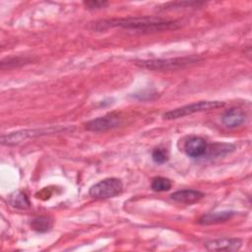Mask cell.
Masks as SVG:
<instances>
[{"instance_id":"4fadbf2b","label":"cell","mask_w":252,"mask_h":252,"mask_svg":"<svg viewBox=\"0 0 252 252\" xmlns=\"http://www.w3.org/2000/svg\"><path fill=\"white\" fill-rule=\"evenodd\" d=\"M9 203L12 207L21 210H26L31 207V202L28 196L22 191H17L11 194L9 197Z\"/></svg>"},{"instance_id":"9a60e30c","label":"cell","mask_w":252,"mask_h":252,"mask_svg":"<svg viewBox=\"0 0 252 252\" xmlns=\"http://www.w3.org/2000/svg\"><path fill=\"white\" fill-rule=\"evenodd\" d=\"M171 186H172L171 180L166 177H161V176L155 177L152 180V184H151L152 189L156 192L168 191L171 188Z\"/></svg>"},{"instance_id":"8992f818","label":"cell","mask_w":252,"mask_h":252,"mask_svg":"<svg viewBox=\"0 0 252 252\" xmlns=\"http://www.w3.org/2000/svg\"><path fill=\"white\" fill-rule=\"evenodd\" d=\"M122 123V117L117 112H110L96 117L86 123V129L92 132H104L118 127Z\"/></svg>"},{"instance_id":"277c9868","label":"cell","mask_w":252,"mask_h":252,"mask_svg":"<svg viewBox=\"0 0 252 252\" xmlns=\"http://www.w3.org/2000/svg\"><path fill=\"white\" fill-rule=\"evenodd\" d=\"M224 103L222 101H217V100H202L193 102L190 104L183 105L181 107L169 110L162 114V118L166 120H173L178 119L187 115H191L196 112H202L207 111L210 109H215L219 107H222Z\"/></svg>"},{"instance_id":"5b68a950","label":"cell","mask_w":252,"mask_h":252,"mask_svg":"<svg viewBox=\"0 0 252 252\" xmlns=\"http://www.w3.org/2000/svg\"><path fill=\"white\" fill-rule=\"evenodd\" d=\"M123 191V183L119 178L108 177L104 178L97 183L94 184L90 190L89 194L94 199L104 200L113 198Z\"/></svg>"},{"instance_id":"ba28073f","label":"cell","mask_w":252,"mask_h":252,"mask_svg":"<svg viewBox=\"0 0 252 252\" xmlns=\"http://www.w3.org/2000/svg\"><path fill=\"white\" fill-rule=\"evenodd\" d=\"M207 146L208 144L204 138L199 136H192L185 142L184 151L188 157L192 158H198L205 156Z\"/></svg>"},{"instance_id":"3957f363","label":"cell","mask_w":252,"mask_h":252,"mask_svg":"<svg viewBox=\"0 0 252 252\" xmlns=\"http://www.w3.org/2000/svg\"><path fill=\"white\" fill-rule=\"evenodd\" d=\"M68 127H60V126H50L48 128H36V129H25L19 130L16 132H12L9 134H5L1 136V144L6 146H16L23 142H26L29 139L64 132L69 130Z\"/></svg>"},{"instance_id":"9c48e42d","label":"cell","mask_w":252,"mask_h":252,"mask_svg":"<svg viewBox=\"0 0 252 252\" xmlns=\"http://www.w3.org/2000/svg\"><path fill=\"white\" fill-rule=\"evenodd\" d=\"M246 119L245 113L237 107H232L226 110L221 115V123L226 126L227 128H236L244 123Z\"/></svg>"},{"instance_id":"7a4b0ae2","label":"cell","mask_w":252,"mask_h":252,"mask_svg":"<svg viewBox=\"0 0 252 252\" xmlns=\"http://www.w3.org/2000/svg\"><path fill=\"white\" fill-rule=\"evenodd\" d=\"M200 59L196 56H184L176 58L167 59H150V60H140L136 62V65L153 71H167L176 70L184 68L197 63Z\"/></svg>"},{"instance_id":"2e32d148","label":"cell","mask_w":252,"mask_h":252,"mask_svg":"<svg viewBox=\"0 0 252 252\" xmlns=\"http://www.w3.org/2000/svg\"><path fill=\"white\" fill-rule=\"evenodd\" d=\"M152 158L156 163L161 164L164 163L168 160V154L165 151V149H161V148H158L155 149L152 153Z\"/></svg>"},{"instance_id":"ac0fdd59","label":"cell","mask_w":252,"mask_h":252,"mask_svg":"<svg viewBox=\"0 0 252 252\" xmlns=\"http://www.w3.org/2000/svg\"><path fill=\"white\" fill-rule=\"evenodd\" d=\"M83 4L90 10H94V9H101L104 8L108 5V2L106 1H84Z\"/></svg>"},{"instance_id":"e0dca14e","label":"cell","mask_w":252,"mask_h":252,"mask_svg":"<svg viewBox=\"0 0 252 252\" xmlns=\"http://www.w3.org/2000/svg\"><path fill=\"white\" fill-rule=\"evenodd\" d=\"M204 4V2H175V3H167V4H164V7H166L165 9H173V8H180V7H194V6H199V5H202Z\"/></svg>"},{"instance_id":"30bf717a","label":"cell","mask_w":252,"mask_h":252,"mask_svg":"<svg viewBox=\"0 0 252 252\" xmlns=\"http://www.w3.org/2000/svg\"><path fill=\"white\" fill-rule=\"evenodd\" d=\"M171 199L178 202V203H183V204H193L200 199L204 197V193L198 190H193V189H183V190H178L170 195Z\"/></svg>"},{"instance_id":"7c38bea8","label":"cell","mask_w":252,"mask_h":252,"mask_svg":"<svg viewBox=\"0 0 252 252\" xmlns=\"http://www.w3.org/2000/svg\"><path fill=\"white\" fill-rule=\"evenodd\" d=\"M235 149L234 145L226 143H215L213 145H208L205 156L208 157H221Z\"/></svg>"},{"instance_id":"5bb4252c","label":"cell","mask_w":252,"mask_h":252,"mask_svg":"<svg viewBox=\"0 0 252 252\" xmlns=\"http://www.w3.org/2000/svg\"><path fill=\"white\" fill-rule=\"evenodd\" d=\"M53 220L49 217L41 216L33 219L31 222V226L37 232H46L52 228Z\"/></svg>"},{"instance_id":"52a82bcc","label":"cell","mask_w":252,"mask_h":252,"mask_svg":"<svg viewBox=\"0 0 252 252\" xmlns=\"http://www.w3.org/2000/svg\"><path fill=\"white\" fill-rule=\"evenodd\" d=\"M242 245V240L239 238H219L210 240L204 243V246L210 251H237Z\"/></svg>"},{"instance_id":"6da1fadb","label":"cell","mask_w":252,"mask_h":252,"mask_svg":"<svg viewBox=\"0 0 252 252\" xmlns=\"http://www.w3.org/2000/svg\"><path fill=\"white\" fill-rule=\"evenodd\" d=\"M179 27L180 24L177 21L144 16L100 20L94 23L93 30L95 32H101L112 28H122L139 33H153L176 30Z\"/></svg>"},{"instance_id":"8fae6325","label":"cell","mask_w":252,"mask_h":252,"mask_svg":"<svg viewBox=\"0 0 252 252\" xmlns=\"http://www.w3.org/2000/svg\"><path fill=\"white\" fill-rule=\"evenodd\" d=\"M234 215V212L232 211H221V212H214V213H208L203 215L198 222L200 224L209 225V224H216L224 222L228 220H230Z\"/></svg>"}]
</instances>
